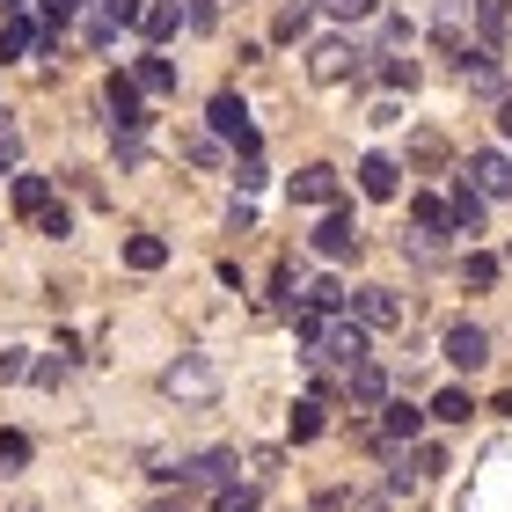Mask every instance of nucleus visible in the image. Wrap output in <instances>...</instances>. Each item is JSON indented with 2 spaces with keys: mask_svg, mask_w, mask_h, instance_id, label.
<instances>
[{
  "mask_svg": "<svg viewBox=\"0 0 512 512\" xmlns=\"http://www.w3.org/2000/svg\"><path fill=\"white\" fill-rule=\"evenodd\" d=\"M161 388H169L176 403H213V395H220V374H213L205 359H176L169 374H161Z\"/></svg>",
  "mask_w": 512,
  "mask_h": 512,
  "instance_id": "f257e3e1",
  "label": "nucleus"
},
{
  "mask_svg": "<svg viewBox=\"0 0 512 512\" xmlns=\"http://www.w3.org/2000/svg\"><path fill=\"white\" fill-rule=\"evenodd\" d=\"M205 118H213V132L227 139V147L256 154V125H249V103H242V96H213V110H205Z\"/></svg>",
  "mask_w": 512,
  "mask_h": 512,
  "instance_id": "f03ea898",
  "label": "nucleus"
},
{
  "mask_svg": "<svg viewBox=\"0 0 512 512\" xmlns=\"http://www.w3.org/2000/svg\"><path fill=\"white\" fill-rule=\"evenodd\" d=\"M308 74H315L322 88H337V81H352V74H359V52H352L344 37H322L315 52H308Z\"/></svg>",
  "mask_w": 512,
  "mask_h": 512,
  "instance_id": "7ed1b4c3",
  "label": "nucleus"
},
{
  "mask_svg": "<svg viewBox=\"0 0 512 512\" xmlns=\"http://www.w3.org/2000/svg\"><path fill=\"white\" fill-rule=\"evenodd\" d=\"M352 322L359 330H395V322H403V300H395L388 286H359L352 293Z\"/></svg>",
  "mask_w": 512,
  "mask_h": 512,
  "instance_id": "20e7f679",
  "label": "nucleus"
},
{
  "mask_svg": "<svg viewBox=\"0 0 512 512\" xmlns=\"http://www.w3.org/2000/svg\"><path fill=\"white\" fill-rule=\"evenodd\" d=\"M469 22H476V0H432V37L447 52H469Z\"/></svg>",
  "mask_w": 512,
  "mask_h": 512,
  "instance_id": "39448f33",
  "label": "nucleus"
},
{
  "mask_svg": "<svg viewBox=\"0 0 512 512\" xmlns=\"http://www.w3.org/2000/svg\"><path fill=\"white\" fill-rule=\"evenodd\" d=\"M103 103H110V132L132 139L139 125H147V118H139V81H132V74H110V81H103Z\"/></svg>",
  "mask_w": 512,
  "mask_h": 512,
  "instance_id": "423d86ee",
  "label": "nucleus"
},
{
  "mask_svg": "<svg viewBox=\"0 0 512 512\" xmlns=\"http://www.w3.org/2000/svg\"><path fill=\"white\" fill-rule=\"evenodd\" d=\"M469 183H476L483 198H512V154H498V147L469 154Z\"/></svg>",
  "mask_w": 512,
  "mask_h": 512,
  "instance_id": "0eeeda50",
  "label": "nucleus"
},
{
  "mask_svg": "<svg viewBox=\"0 0 512 512\" xmlns=\"http://www.w3.org/2000/svg\"><path fill=\"white\" fill-rule=\"evenodd\" d=\"M315 249H322V256H352V249H359V220H352V205H330V213H322Z\"/></svg>",
  "mask_w": 512,
  "mask_h": 512,
  "instance_id": "6e6552de",
  "label": "nucleus"
},
{
  "mask_svg": "<svg viewBox=\"0 0 512 512\" xmlns=\"http://www.w3.org/2000/svg\"><path fill=\"white\" fill-rule=\"evenodd\" d=\"M447 359L461 366V374H476V366L491 359V337H483L476 322H454V330H447Z\"/></svg>",
  "mask_w": 512,
  "mask_h": 512,
  "instance_id": "1a4fd4ad",
  "label": "nucleus"
},
{
  "mask_svg": "<svg viewBox=\"0 0 512 512\" xmlns=\"http://www.w3.org/2000/svg\"><path fill=\"white\" fill-rule=\"evenodd\" d=\"M461 59V81H469V96H498V59H491V44H476V52H454Z\"/></svg>",
  "mask_w": 512,
  "mask_h": 512,
  "instance_id": "9d476101",
  "label": "nucleus"
},
{
  "mask_svg": "<svg viewBox=\"0 0 512 512\" xmlns=\"http://www.w3.org/2000/svg\"><path fill=\"white\" fill-rule=\"evenodd\" d=\"M359 191L388 205L395 191H403V169H395V161H388V154H366V161H359Z\"/></svg>",
  "mask_w": 512,
  "mask_h": 512,
  "instance_id": "9b49d317",
  "label": "nucleus"
},
{
  "mask_svg": "<svg viewBox=\"0 0 512 512\" xmlns=\"http://www.w3.org/2000/svg\"><path fill=\"white\" fill-rule=\"evenodd\" d=\"M293 198L300 205H337V169L330 161H308V169L293 176Z\"/></svg>",
  "mask_w": 512,
  "mask_h": 512,
  "instance_id": "f8f14e48",
  "label": "nucleus"
},
{
  "mask_svg": "<svg viewBox=\"0 0 512 512\" xmlns=\"http://www.w3.org/2000/svg\"><path fill=\"white\" fill-rule=\"evenodd\" d=\"M37 44H44V30L30 15H0V59H30Z\"/></svg>",
  "mask_w": 512,
  "mask_h": 512,
  "instance_id": "ddd939ff",
  "label": "nucleus"
},
{
  "mask_svg": "<svg viewBox=\"0 0 512 512\" xmlns=\"http://www.w3.org/2000/svg\"><path fill=\"white\" fill-rule=\"evenodd\" d=\"M132 22H139V30H147L154 44H169V37L183 30V8H176V0H139V15H132Z\"/></svg>",
  "mask_w": 512,
  "mask_h": 512,
  "instance_id": "4468645a",
  "label": "nucleus"
},
{
  "mask_svg": "<svg viewBox=\"0 0 512 512\" xmlns=\"http://www.w3.org/2000/svg\"><path fill=\"white\" fill-rule=\"evenodd\" d=\"M176 476H191V483H213V491H220V483L235 476V454H227V447H213V454H198V461H176Z\"/></svg>",
  "mask_w": 512,
  "mask_h": 512,
  "instance_id": "2eb2a0df",
  "label": "nucleus"
},
{
  "mask_svg": "<svg viewBox=\"0 0 512 512\" xmlns=\"http://www.w3.org/2000/svg\"><path fill=\"white\" fill-rule=\"evenodd\" d=\"M132 81H139V96H176V66L161 59V52H147L132 66Z\"/></svg>",
  "mask_w": 512,
  "mask_h": 512,
  "instance_id": "dca6fc26",
  "label": "nucleus"
},
{
  "mask_svg": "<svg viewBox=\"0 0 512 512\" xmlns=\"http://www.w3.org/2000/svg\"><path fill=\"white\" fill-rule=\"evenodd\" d=\"M483 205H491V198H483L476 183H461V191H454V205H447V220L461 227V235H483Z\"/></svg>",
  "mask_w": 512,
  "mask_h": 512,
  "instance_id": "f3484780",
  "label": "nucleus"
},
{
  "mask_svg": "<svg viewBox=\"0 0 512 512\" xmlns=\"http://www.w3.org/2000/svg\"><path fill=\"white\" fill-rule=\"evenodd\" d=\"M132 15H139V0H103V8H96V22H88V44H110V37H118Z\"/></svg>",
  "mask_w": 512,
  "mask_h": 512,
  "instance_id": "a211bd4d",
  "label": "nucleus"
},
{
  "mask_svg": "<svg viewBox=\"0 0 512 512\" xmlns=\"http://www.w3.org/2000/svg\"><path fill=\"white\" fill-rule=\"evenodd\" d=\"M344 395H352V403H388V381H381V366H374V359H359L352 374H344Z\"/></svg>",
  "mask_w": 512,
  "mask_h": 512,
  "instance_id": "6ab92c4d",
  "label": "nucleus"
},
{
  "mask_svg": "<svg viewBox=\"0 0 512 512\" xmlns=\"http://www.w3.org/2000/svg\"><path fill=\"white\" fill-rule=\"evenodd\" d=\"M505 30H512V0H476V37L491 44V52L505 44Z\"/></svg>",
  "mask_w": 512,
  "mask_h": 512,
  "instance_id": "aec40b11",
  "label": "nucleus"
},
{
  "mask_svg": "<svg viewBox=\"0 0 512 512\" xmlns=\"http://www.w3.org/2000/svg\"><path fill=\"white\" fill-rule=\"evenodd\" d=\"M425 432V410L417 403H381V439H417Z\"/></svg>",
  "mask_w": 512,
  "mask_h": 512,
  "instance_id": "412c9836",
  "label": "nucleus"
},
{
  "mask_svg": "<svg viewBox=\"0 0 512 512\" xmlns=\"http://www.w3.org/2000/svg\"><path fill=\"white\" fill-rule=\"evenodd\" d=\"M425 417H439V425H469V417H476V403H469V388H439Z\"/></svg>",
  "mask_w": 512,
  "mask_h": 512,
  "instance_id": "4be33fe9",
  "label": "nucleus"
},
{
  "mask_svg": "<svg viewBox=\"0 0 512 512\" xmlns=\"http://www.w3.org/2000/svg\"><path fill=\"white\" fill-rule=\"evenodd\" d=\"M125 264L132 271H161V264H169V242H161V235H132L125 242Z\"/></svg>",
  "mask_w": 512,
  "mask_h": 512,
  "instance_id": "5701e85b",
  "label": "nucleus"
},
{
  "mask_svg": "<svg viewBox=\"0 0 512 512\" xmlns=\"http://www.w3.org/2000/svg\"><path fill=\"white\" fill-rule=\"evenodd\" d=\"M44 205H52V183H44V176H15V213H22V220H37Z\"/></svg>",
  "mask_w": 512,
  "mask_h": 512,
  "instance_id": "b1692460",
  "label": "nucleus"
},
{
  "mask_svg": "<svg viewBox=\"0 0 512 512\" xmlns=\"http://www.w3.org/2000/svg\"><path fill=\"white\" fill-rule=\"evenodd\" d=\"M308 308H315V315H344V308H352V293H344L337 278H315V286H308Z\"/></svg>",
  "mask_w": 512,
  "mask_h": 512,
  "instance_id": "393cba45",
  "label": "nucleus"
},
{
  "mask_svg": "<svg viewBox=\"0 0 512 512\" xmlns=\"http://www.w3.org/2000/svg\"><path fill=\"white\" fill-rule=\"evenodd\" d=\"M293 447H308V439H322V403H315V395H308V403H293Z\"/></svg>",
  "mask_w": 512,
  "mask_h": 512,
  "instance_id": "a878e982",
  "label": "nucleus"
},
{
  "mask_svg": "<svg viewBox=\"0 0 512 512\" xmlns=\"http://www.w3.org/2000/svg\"><path fill=\"white\" fill-rule=\"evenodd\" d=\"M37 8H44V44H59V30L88 8V0H37Z\"/></svg>",
  "mask_w": 512,
  "mask_h": 512,
  "instance_id": "bb28decb",
  "label": "nucleus"
},
{
  "mask_svg": "<svg viewBox=\"0 0 512 512\" xmlns=\"http://www.w3.org/2000/svg\"><path fill=\"white\" fill-rule=\"evenodd\" d=\"M213 512H256V483H220V491H213Z\"/></svg>",
  "mask_w": 512,
  "mask_h": 512,
  "instance_id": "cd10ccee",
  "label": "nucleus"
},
{
  "mask_svg": "<svg viewBox=\"0 0 512 512\" xmlns=\"http://www.w3.org/2000/svg\"><path fill=\"white\" fill-rule=\"evenodd\" d=\"M498 271H505V264H498V256H491V249H476V256H469V264H461V278H469V286H476V293H483V286H498Z\"/></svg>",
  "mask_w": 512,
  "mask_h": 512,
  "instance_id": "c85d7f7f",
  "label": "nucleus"
},
{
  "mask_svg": "<svg viewBox=\"0 0 512 512\" xmlns=\"http://www.w3.org/2000/svg\"><path fill=\"white\" fill-rule=\"evenodd\" d=\"M410 213H417V227H425V235H447V227H454V220H447V205H439V198H417Z\"/></svg>",
  "mask_w": 512,
  "mask_h": 512,
  "instance_id": "c756f323",
  "label": "nucleus"
},
{
  "mask_svg": "<svg viewBox=\"0 0 512 512\" xmlns=\"http://www.w3.org/2000/svg\"><path fill=\"white\" fill-rule=\"evenodd\" d=\"M308 22H315V15H308V8H300V0H293V8H286V15H278V44H300V37H308Z\"/></svg>",
  "mask_w": 512,
  "mask_h": 512,
  "instance_id": "7c9ffc66",
  "label": "nucleus"
},
{
  "mask_svg": "<svg viewBox=\"0 0 512 512\" xmlns=\"http://www.w3.org/2000/svg\"><path fill=\"white\" fill-rule=\"evenodd\" d=\"M381 81L388 88H417V59H381Z\"/></svg>",
  "mask_w": 512,
  "mask_h": 512,
  "instance_id": "2f4dec72",
  "label": "nucleus"
},
{
  "mask_svg": "<svg viewBox=\"0 0 512 512\" xmlns=\"http://www.w3.org/2000/svg\"><path fill=\"white\" fill-rule=\"evenodd\" d=\"M322 8H330L337 22H366V15H374V8H381V0H322Z\"/></svg>",
  "mask_w": 512,
  "mask_h": 512,
  "instance_id": "473e14b6",
  "label": "nucleus"
},
{
  "mask_svg": "<svg viewBox=\"0 0 512 512\" xmlns=\"http://www.w3.org/2000/svg\"><path fill=\"white\" fill-rule=\"evenodd\" d=\"M183 22H191V30H213L220 8H213V0H183Z\"/></svg>",
  "mask_w": 512,
  "mask_h": 512,
  "instance_id": "72a5a7b5",
  "label": "nucleus"
},
{
  "mask_svg": "<svg viewBox=\"0 0 512 512\" xmlns=\"http://www.w3.org/2000/svg\"><path fill=\"white\" fill-rule=\"evenodd\" d=\"M0 461H8V469H22V461H30V439H22V432H0Z\"/></svg>",
  "mask_w": 512,
  "mask_h": 512,
  "instance_id": "f704fd0d",
  "label": "nucleus"
},
{
  "mask_svg": "<svg viewBox=\"0 0 512 512\" xmlns=\"http://www.w3.org/2000/svg\"><path fill=\"white\" fill-rule=\"evenodd\" d=\"M15 161H22V132L0 118V169H15Z\"/></svg>",
  "mask_w": 512,
  "mask_h": 512,
  "instance_id": "c9c22d12",
  "label": "nucleus"
},
{
  "mask_svg": "<svg viewBox=\"0 0 512 512\" xmlns=\"http://www.w3.org/2000/svg\"><path fill=\"white\" fill-rule=\"evenodd\" d=\"M37 227H44V235H66L74 220H66V205H44V213H37Z\"/></svg>",
  "mask_w": 512,
  "mask_h": 512,
  "instance_id": "e433bc0d",
  "label": "nucleus"
},
{
  "mask_svg": "<svg viewBox=\"0 0 512 512\" xmlns=\"http://www.w3.org/2000/svg\"><path fill=\"white\" fill-rule=\"evenodd\" d=\"M30 374V352H0V381H22Z\"/></svg>",
  "mask_w": 512,
  "mask_h": 512,
  "instance_id": "4c0bfd02",
  "label": "nucleus"
},
{
  "mask_svg": "<svg viewBox=\"0 0 512 512\" xmlns=\"http://www.w3.org/2000/svg\"><path fill=\"white\" fill-rule=\"evenodd\" d=\"M498 132H505V139H512V96H505V110H498Z\"/></svg>",
  "mask_w": 512,
  "mask_h": 512,
  "instance_id": "58836bf2",
  "label": "nucleus"
},
{
  "mask_svg": "<svg viewBox=\"0 0 512 512\" xmlns=\"http://www.w3.org/2000/svg\"><path fill=\"white\" fill-rule=\"evenodd\" d=\"M491 410H498V417H512V388H505V395H498V403H491Z\"/></svg>",
  "mask_w": 512,
  "mask_h": 512,
  "instance_id": "ea45409f",
  "label": "nucleus"
},
{
  "mask_svg": "<svg viewBox=\"0 0 512 512\" xmlns=\"http://www.w3.org/2000/svg\"><path fill=\"white\" fill-rule=\"evenodd\" d=\"M22 8H30V0H0V15H22Z\"/></svg>",
  "mask_w": 512,
  "mask_h": 512,
  "instance_id": "a19ab883",
  "label": "nucleus"
},
{
  "mask_svg": "<svg viewBox=\"0 0 512 512\" xmlns=\"http://www.w3.org/2000/svg\"><path fill=\"white\" fill-rule=\"evenodd\" d=\"M147 512H176V505H147Z\"/></svg>",
  "mask_w": 512,
  "mask_h": 512,
  "instance_id": "79ce46f5",
  "label": "nucleus"
}]
</instances>
